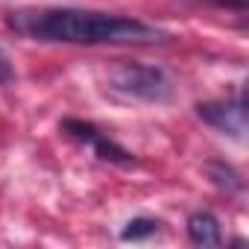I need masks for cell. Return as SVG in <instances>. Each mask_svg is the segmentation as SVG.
<instances>
[{
	"label": "cell",
	"instance_id": "1",
	"mask_svg": "<svg viewBox=\"0 0 249 249\" xmlns=\"http://www.w3.org/2000/svg\"><path fill=\"white\" fill-rule=\"evenodd\" d=\"M9 27L36 38L56 44H164L170 36L123 15L85 12V9H41L15 12Z\"/></svg>",
	"mask_w": 249,
	"mask_h": 249
},
{
	"label": "cell",
	"instance_id": "2",
	"mask_svg": "<svg viewBox=\"0 0 249 249\" xmlns=\"http://www.w3.org/2000/svg\"><path fill=\"white\" fill-rule=\"evenodd\" d=\"M108 88L123 94V97H135V100H147V103H164L173 91L170 79L164 71L159 68H147V65H120L114 68V73L108 76Z\"/></svg>",
	"mask_w": 249,
	"mask_h": 249
},
{
	"label": "cell",
	"instance_id": "3",
	"mask_svg": "<svg viewBox=\"0 0 249 249\" xmlns=\"http://www.w3.org/2000/svg\"><path fill=\"white\" fill-rule=\"evenodd\" d=\"M62 132L71 135V138H76V141H82V144H88V147H94V153H97L103 161L123 164V167H132V164H135V156H132L129 150H123L120 144H114L111 138H106V135L94 126V123H88V120L68 117V120H62Z\"/></svg>",
	"mask_w": 249,
	"mask_h": 249
},
{
	"label": "cell",
	"instance_id": "4",
	"mask_svg": "<svg viewBox=\"0 0 249 249\" xmlns=\"http://www.w3.org/2000/svg\"><path fill=\"white\" fill-rule=\"evenodd\" d=\"M196 114L208 126L220 129L223 135L243 141V132H246V100H243V94L237 100H229V103H199Z\"/></svg>",
	"mask_w": 249,
	"mask_h": 249
},
{
	"label": "cell",
	"instance_id": "5",
	"mask_svg": "<svg viewBox=\"0 0 249 249\" xmlns=\"http://www.w3.org/2000/svg\"><path fill=\"white\" fill-rule=\"evenodd\" d=\"M188 237L196 243V246H220V223H217V217L214 214H208V211H196V214H191V220H188Z\"/></svg>",
	"mask_w": 249,
	"mask_h": 249
},
{
	"label": "cell",
	"instance_id": "6",
	"mask_svg": "<svg viewBox=\"0 0 249 249\" xmlns=\"http://www.w3.org/2000/svg\"><path fill=\"white\" fill-rule=\"evenodd\" d=\"M156 231H159V223H156V220H150V217H135V220L126 223V229L120 231V237H123V240H144V237H150V234H156Z\"/></svg>",
	"mask_w": 249,
	"mask_h": 249
},
{
	"label": "cell",
	"instance_id": "7",
	"mask_svg": "<svg viewBox=\"0 0 249 249\" xmlns=\"http://www.w3.org/2000/svg\"><path fill=\"white\" fill-rule=\"evenodd\" d=\"M208 170H211V176H214V182L220 188H229V191L240 188V179H237V173L231 167H226V164H208Z\"/></svg>",
	"mask_w": 249,
	"mask_h": 249
},
{
	"label": "cell",
	"instance_id": "8",
	"mask_svg": "<svg viewBox=\"0 0 249 249\" xmlns=\"http://www.w3.org/2000/svg\"><path fill=\"white\" fill-rule=\"evenodd\" d=\"M12 65H9V59L3 56V50H0V85H6V82H12Z\"/></svg>",
	"mask_w": 249,
	"mask_h": 249
},
{
	"label": "cell",
	"instance_id": "9",
	"mask_svg": "<svg viewBox=\"0 0 249 249\" xmlns=\"http://www.w3.org/2000/svg\"><path fill=\"white\" fill-rule=\"evenodd\" d=\"M208 3H217V6H226V9L246 12V0H208Z\"/></svg>",
	"mask_w": 249,
	"mask_h": 249
}]
</instances>
